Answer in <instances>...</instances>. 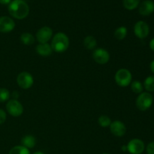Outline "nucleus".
Segmentation results:
<instances>
[{
	"instance_id": "obj_31",
	"label": "nucleus",
	"mask_w": 154,
	"mask_h": 154,
	"mask_svg": "<svg viewBox=\"0 0 154 154\" xmlns=\"http://www.w3.org/2000/svg\"><path fill=\"white\" fill-rule=\"evenodd\" d=\"M33 154H45L43 152H41V151H37V152H35Z\"/></svg>"
},
{
	"instance_id": "obj_7",
	"label": "nucleus",
	"mask_w": 154,
	"mask_h": 154,
	"mask_svg": "<svg viewBox=\"0 0 154 154\" xmlns=\"http://www.w3.org/2000/svg\"><path fill=\"white\" fill-rule=\"evenodd\" d=\"M134 33L138 38L144 39L148 36L150 33V27L148 24L144 21H138L134 26Z\"/></svg>"
},
{
	"instance_id": "obj_20",
	"label": "nucleus",
	"mask_w": 154,
	"mask_h": 154,
	"mask_svg": "<svg viewBox=\"0 0 154 154\" xmlns=\"http://www.w3.org/2000/svg\"><path fill=\"white\" fill-rule=\"evenodd\" d=\"M123 6L126 9L129 11L136 8L140 4V0H123Z\"/></svg>"
},
{
	"instance_id": "obj_3",
	"label": "nucleus",
	"mask_w": 154,
	"mask_h": 154,
	"mask_svg": "<svg viewBox=\"0 0 154 154\" xmlns=\"http://www.w3.org/2000/svg\"><path fill=\"white\" fill-rule=\"evenodd\" d=\"M153 96L148 92H142L136 99V106L141 111L148 110L153 105Z\"/></svg>"
},
{
	"instance_id": "obj_4",
	"label": "nucleus",
	"mask_w": 154,
	"mask_h": 154,
	"mask_svg": "<svg viewBox=\"0 0 154 154\" xmlns=\"http://www.w3.org/2000/svg\"><path fill=\"white\" fill-rule=\"evenodd\" d=\"M132 75L129 70L126 69H120L116 72L115 81L120 87H126L132 83Z\"/></svg>"
},
{
	"instance_id": "obj_25",
	"label": "nucleus",
	"mask_w": 154,
	"mask_h": 154,
	"mask_svg": "<svg viewBox=\"0 0 154 154\" xmlns=\"http://www.w3.org/2000/svg\"><path fill=\"white\" fill-rule=\"evenodd\" d=\"M146 151L147 154H154V141L149 143L146 147Z\"/></svg>"
},
{
	"instance_id": "obj_29",
	"label": "nucleus",
	"mask_w": 154,
	"mask_h": 154,
	"mask_svg": "<svg viewBox=\"0 0 154 154\" xmlns=\"http://www.w3.org/2000/svg\"><path fill=\"white\" fill-rule=\"evenodd\" d=\"M150 70H151V72L154 74V60H153V61L150 63Z\"/></svg>"
},
{
	"instance_id": "obj_21",
	"label": "nucleus",
	"mask_w": 154,
	"mask_h": 154,
	"mask_svg": "<svg viewBox=\"0 0 154 154\" xmlns=\"http://www.w3.org/2000/svg\"><path fill=\"white\" fill-rule=\"evenodd\" d=\"M131 90L133 93H136V94H140L143 92L144 86L141 81H134L131 83Z\"/></svg>"
},
{
	"instance_id": "obj_32",
	"label": "nucleus",
	"mask_w": 154,
	"mask_h": 154,
	"mask_svg": "<svg viewBox=\"0 0 154 154\" xmlns=\"http://www.w3.org/2000/svg\"><path fill=\"white\" fill-rule=\"evenodd\" d=\"M102 154H110V153H102Z\"/></svg>"
},
{
	"instance_id": "obj_27",
	"label": "nucleus",
	"mask_w": 154,
	"mask_h": 154,
	"mask_svg": "<svg viewBox=\"0 0 154 154\" xmlns=\"http://www.w3.org/2000/svg\"><path fill=\"white\" fill-rule=\"evenodd\" d=\"M149 46H150V48L152 50V51L154 52V38L150 40V44H149Z\"/></svg>"
},
{
	"instance_id": "obj_22",
	"label": "nucleus",
	"mask_w": 154,
	"mask_h": 154,
	"mask_svg": "<svg viewBox=\"0 0 154 154\" xmlns=\"http://www.w3.org/2000/svg\"><path fill=\"white\" fill-rule=\"evenodd\" d=\"M8 154H30L29 149L22 145H17L12 147Z\"/></svg>"
},
{
	"instance_id": "obj_6",
	"label": "nucleus",
	"mask_w": 154,
	"mask_h": 154,
	"mask_svg": "<svg viewBox=\"0 0 154 154\" xmlns=\"http://www.w3.org/2000/svg\"><path fill=\"white\" fill-rule=\"evenodd\" d=\"M17 83L20 88L23 90H28L32 87L34 84V79L32 75L27 72H23L18 75L17 78Z\"/></svg>"
},
{
	"instance_id": "obj_14",
	"label": "nucleus",
	"mask_w": 154,
	"mask_h": 154,
	"mask_svg": "<svg viewBox=\"0 0 154 154\" xmlns=\"http://www.w3.org/2000/svg\"><path fill=\"white\" fill-rule=\"evenodd\" d=\"M36 52L38 55L42 56V57H48L51 55L53 52L52 48L51 45L48 43L45 44H39L36 46Z\"/></svg>"
},
{
	"instance_id": "obj_9",
	"label": "nucleus",
	"mask_w": 154,
	"mask_h": 154,
	"mask_svg": "<svg viewBox=\"0 0 154 154\" xmlns=\"http://www.w3.org/2000/svg\"><path fill=\"white\" fill-rule=\"evenodd\" d=\"M93 58L99 64L105 65L110 60V54L104 48H96L93 52Z\"/></svg>"
},
{
	"instance_id": "obj_11",
	"label": "nucleus",
	"mask_w": 154,
	"mask_h": 154,
	"mask_svg": "<svg viewBox=\"0 0 154 154\" xmlns=\"http://www.w3.org/2000/svg\"><path fill=\"white\" fill-rule=\"evenodd\" d=\"M109 127L111 133L117 137H123L126 132V126L120 120H114L111 122Z\"/></svg>"
},
{
	"instance_id": "obj_5",
	"label": "nucleus",
	"mask_w": 154,
	"mask_h": 154,
	"mask_svg": "<svg viewBox=\"0 0 154 154\" xmlns=\"http://www.w3.org/2000/svg\"><path fill=\"white\" fill-rule=\"evenodd\" d=\"M6 110L12 117H17L23 113V106L17 99H11L6 105Z\"/></svg>"
},
{
	"instance_id": "obj_15",
	"label": "nucleus",
	"mask_w": 154,
	"mask_h": 154,
	"mask_svg": "<svg viewBox=\"0 0 154 154\" xmlns=\"http://www.w3.org/2000/svg\"><path fill=\"white\" fill-rule=\"evenodd\" d=\"M36 139L33 135H26L21 139V145L27 149H31L35 146Z\"/></svg>"
},
{
	"instance_id": "obj_19",
	"label": "nucleus",
	"mask_w": 154,
	"mask_h": 154,
	"mask_svg": "<svg viewBox=\"0 0 154 154\" xmlns=\"http://www.w3.org/2000/svg\"><path fill=\"white\" fill-rule=\"evenodd\" d=\"M144 88L147 90L148 93L154 92V76H148L144 82Z\"/></svg>"
},
{
	"instance_id": "obj_30",
	"label": "nucleus",
	"mask_w": 154,
	"mask_h": 154,
	"mask_svg": "<svg viewBox=\"0 0 154 154\" xmlns=\"http://www.w3.org/2000/svg\"><path fill=\"white\" fill-rule=\"evenodd\" d=\"M122 150H123V152H125V151H127V146H125V145H123V146H122Z\"/></svg>"
},
{
	"instance_id": "obj_17",
	"label": "nucleus",
	"mask_w": 154,
	"mask_h": 154,
	"mask_svg": "<svg viewBox=\"0 0 154 154\" xmlns=\"http://www.w3.org/2000/svg\"><path fill=\"white\" fill-rule=\"evenodd\" d=\"M20 41L25 45H31L34 43L35 38L31 33L24 32L20 35Z\"/></svg>"
},
{
	"instance_id": "obj_24",
	"label": "nucleus",
	"mask_w": 154,
	"mask_h": 154,
	"mask_svg": "<svg viewBox=\"0 0 154 154\" xmlns=\"http://www.w3.org/2000/svg\"><path fill=\"white\" fill-rule=\"evenodd\" d=\"M10 92L6 88H0V102H7L10 99Z\"/></svg>"
},
{
	"instance_id": "obj_13",
	"label": "nucleus",
	"mask_w": 154,
	"mask_h": 154,
	"mask_svg": "<svg viewBox=\"0 0 154 154\" xmlns=\"http://www.w3.org/2000/svg\"><path fill=\"white\" fill-rule=\"evenodd\" d=\"M140 14L142 16H149L154 12V2L152 0H145L141 3L138 8Z\"/></svg>"
},
{
	"instance_id": "obj_8",
	"label": "nucleus",
	"mask_w": 154,
	"mask_h": 154,
	"mask_svg": "<svg viewBox=\"0 0 154 154\" xmlns=\"http://www.w3.org/2000/svg\"><path fill=\"white\" fill-rule=\"evenodd\" d=\"M127 151L131 154H141L145 149L144 141L138 138H134L129 141L127 145Z\"/></svg>"
},
{
	"instance_id": "obj_16",
	"label": "nucleus",
	"mask_w": 154,
	"mask_h": 154,
	"mask_svg": "<svg viewBox=\"0 0 154 154\" xmlns=\"http://www.w3.org/2000/svg\"><path fill=\"white\" fill-rule=\"evenodd\" d=\"M84 45L87 50H94L97 46V42L95 37L88 35L84 38Z\"/></svg>"
},
{
	"instance_id": "obj_23",
	"label": "nucleus",
	"mask_w": 154,
	"mask_h": 154,
	"mask_svg": "<svg viewBox=\"0 0 154 154\" xmlns=\"http://www.w3.org/2000/svg\"><path fill=\"white\" fill-rule=\"evenodd\" d=\"M98 123L101 127H109L111 123V120L109 117L106 115H102L98 119Z\"/></svg>"
},
{
	"instance_id": "obj_28",
	"label": "nucleus",
	"mask_w": 154,
	"mask_h": 154,
	"mask_svg": "<svg viewBox=\"0 0 154 154\" xmlns=\"http://www.w3.org/2000/svg\"><path fill=\"white\" fill-rule=\"evenodd\" d=\"M11 0H0V4L2 5H8L10 4Z\"/></svg>"
},
{
	"instance_id": "obj_1",
	"label": "nucleus",
	"mask_w": 154,
	"mask_h": 154,
	"mask_svg": "<svg viewBox=\"0 0 154 154\" xmlns=\"http://www.w3.org/2000/svg\"><path fill=\"white\" fill-rule=\"evenodd\" d=\"M8 12L13 17L17 20H22L28 16L29 8L23 0H14L9 4Z\"/></svg>"
},
{
	"instance_id": "obj_2",
	"label": "nucleus",
	"mask_w": 154,
	"mask_h": 154,
	"mask_svg": "<svg viewBox=\"0 0 154 154\" xmlns=\"http://www.w3.org/2000/svg\"><path fill=\"white\" fill-rule=\"evenodd\" d=\"M53 51L59 54L64 53L67 51L69 46V38L66 34L58 32L53 37L51 45Z\"/></svg>"
},
{
	"instance_id": "obj_12",
	"label": "nucleus",
	"mask_w": 154,
	"mask_h": 154,
	"mask_svg": "<svg viewBox=\"0 0 154 154\" xmlns=\"http://www.w3.org/2000/svg\"><path fill=\"white\" fill-rule=\"evenodd\" d=\"M15 28V23L11 17L3 16L0 17V32L8 33L13 31Z\"/></svg>"
},
{
	"instance_id": "obj_26",
	"label": "nucleus",
	"mask_w": 154,
	"mask_h": 154,
	"mask_svg": "<svg viewBox=\"0 0 154 154\" xmlns=\"http://www.w3.org/2000/svg\"><path fill=\"white\" fill-rule=\"evenodd\" d=\"M6 118H7V115L4 110L0 109V125L3 124L5 122Z\"/></svg>"
},
{
	"instance_id": "obj_18",
	"label": "nucleus",
	"mask_w": 154,
	"mask_h": 154,
	"mask_svg": "<svg viewBox=\"0 0 154 154\" xmlns=\"http://www.w3.org/2000/svg\"><path fill=\"white\" fill-rule=\"evenodd\" d=\"M127 29L125 26H120L114 31V37L117 40H123L127 35Z\"/></svg>"
},
{
	"instance_id": "obj_10",
	"label": "nucleus",
	"mask_w": 154,
	"mask_h": 154,
	"mask_svg": "<svg viewBox=\"0 0 154 154\" xmlns=\"http://www.w3.org/2000/svg\"><path fill=\"white\" fill-rule=\"evenodd\" d=\"M53 36V30L49 26H44L39 29L36 33V38L39 44L48 43Z\"/></svg>"
}]
</instances>
